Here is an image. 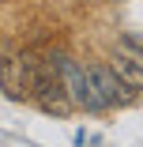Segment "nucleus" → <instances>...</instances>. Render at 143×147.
I'll use <instances>...</instances> for the list:
<instances>
[{
  "instance_id": "obj_1",
  "label": "nucleus",
  "mask_w": 143,
  "mask_h": 147,
  "mask_svg": "<svg viewBox=\"0 0 143 147\" xmlns=\"http://www.w3.org/2000/svg\"><path fill=\"white\" fill-rule=\"evenodd\" d=\"M56 72H60V83H64V91H68L72 106L87 109V113H105V102L98 98V91H94V83H91L87 68H83L79 61L60 57V68H56Z\"/></svg>"
},
{
  "instance_id": "obj_2",
  "label": "nucleus",
  "mask_w": 143,
  "mask_h": 147,
  "mask_svg": "<svg viewBox=\"0 0 143 147\" xmlns=\"http://www.w3.org/2000/svg\"><path fill=\"white\" fill-rule=\"evenodd\" d=\"M87 68V76H91V83H94V91H98V98L105 102V109H124V106H132L139 94L136 91H128V87L113 76V68L109 64H102V61H91V64H83Z\"/></svg>"
},
{
  "instance_id": "obj_3",
  "label": "nucleus",
  "mask_w": 143,
  "mask_h": 147,
  "mask_svg": "<svg viewBox=\"0 0 143 147\" xmlns=\"http://www.w3.org/2000/svg\"><path fill=\"white\" fill-rule=\"evenodd\" d=\"M0 91H4L11 102H26L23 91V64H19V49L0 45Z\"/></svg>"
},
{
  "instance_id": "obj_4",
  "label": "nucleus",
  "mask_w": 143,
  "mask_h": 147,
  "mask_svg": "<svg viewBox=\"0 0 143 147\" xmlns=\"http://www.w3.org/2000/svg\"><path fill=\"white\" fill-rule=\"evenodd\" d=\"M109 68H113V76H117V79L128 87V91H136V94L143 91V61H139V53H128V57L117 53Z\"/></svg>"
}]
</instances>
